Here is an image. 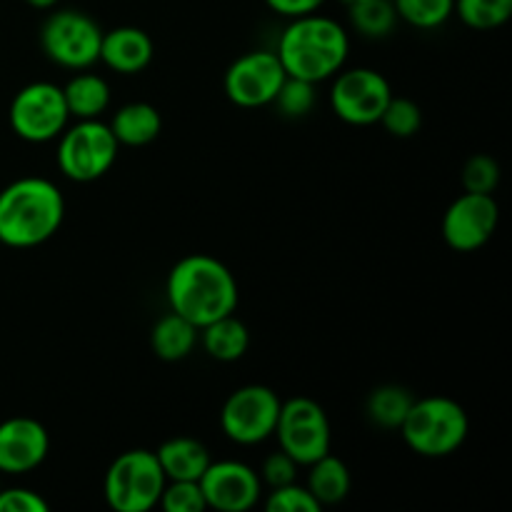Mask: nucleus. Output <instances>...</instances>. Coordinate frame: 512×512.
<instances>
[{
  "label": "nucleus",
  "instance_id": "18",
  "mask_svg": "<svg viewBox=\"0 0 512 512\" xmlns=\"http://www.w3.org/2000/svg\"><path fill=\"white\" fill-rule=\"evenodd\" d=\"M160 468L168 480H200L213 458L208 448L195 438H170L155 450Z\"/></svg>",
  "mask_w": 512,
  "mask_h": 512
},
{
  "label": "nucleus",
  "instance_id": "36",
  "mask_svg": "<svg viewBox=\"0 0 512 512\" xmlns=\"http://www.w3.org/2000/svg\"><path fill=\"white\" fill-rule=\"evenodd\" d=\"M348 3H350V0H348Z\"/></svg>",
  "mask_w": 512,
  "mask_h": 512
},
{
  "label": "nucleus",
  "instance_id": "27",
  "mask_svg": "<svg viewBox=\"0 0 512 512\" xmlns=\"http://www.w3.org/2000/svg\"><path fill=\"white\" fill-rule=\"evenodd\" d=\"M378 123L395 138H413L420 130V125H423V113H420V105L413 103L410 98L393 95L388 105H385Z\"/></svg>",
  "mask_w": 512,
  "mask_h": 512
},
{
  "label": "nucleus",
  "instance_id": "32",
  "mask_svg": "<svg viewBox=\"0 0 512 512\" xmlns=\"http://www.w3.org/2000/svg\"><path fill=\"white\" fill-rule=\"evenodd\" d=\"M298 468L300 465L290 458L288 453L278 450V453L268 455L263 463V470H260V480L270 488H283V485L295 483L298 478Z\"/></svg>",
  "mask_w": 512,
  "mask_h": 512
},
{
  "label": "nucleus",
  "instance_id": "13",
  "mask_svg": "<svg viewBox=\"0 0 512 512\" xmlns=\"http://www.w3.org/2000/svg\"><path fill=\"white\" fill-rule=\"evenodd\" d=\"M500 208L493 195L463 193L448 205L440 233L448 248L458 253L480 250L498 230Z\"/></svg>",
  "mask_w": 512,
  "mask_h": 512
},
{
  "label": "nucleus",
  "instance_id": "16",
  "mask_svg": "<svg viewBox=\"0 0 512 512\" xmlns=\"http://www.w3.org/2000/svg\"><path fill=\"white\" fill-rule=\"evenodd\" d=\"M153 38L143 28L120 25L103 33L100 40V60L120 75H135L153 63Z\"/></svg>",
  "mask_w": 512,
  "mask_h": 512
},
{
  "label": "nucleus",
  "instance_id": "28",
  "mask_svg": "<svg viewBox=\"0 0 512 512\" xmlns=\"http://www.w3.org/2000/svg\"><path fill=\"white\" fill-rule=\"evenodd\" d=\"M273 105L285 118H305L315 105V83L288 75L280 85Z\"/></svg>",
  "mask_w": 512,
  "mask_h": 512
},
{
  "label": "nucleus",
  "instance_id": "2",
  "mask_svg": "<svg viewBox=\"0 0 512 512\" xmlns=\"http://www.w3.org/2000/svg\"><path fill=\"white\" fill-rule=\"evenodd\" d=\"M65 218V198L48 178H18L0 190V243L35 248L58 233Z\"/></svg>",
  "mask_w": 512,
  "mask_h": 512
},
{
  "label": "nucleus",
  "instance_id": "10",
  "mask_svg": "<svg viewBox=\"0 0 512 512\" xmlns=\"http://www.w3.org/2000/svg\"><path fill=\"white\" fill-rule=\"evenodd\" d=\"M280 403L268 385H243L228 395L220 410V430L238 445H258L275 433Z\"/></svg>",
  "mask_w": 512,
  "mask_h": 512
},
{
  "label": "nucleus",
  "instance_id": "15",
  "mask_svg": "<svg viewBox=\"0 0 512 512\" xmlns=\"http://www.w3.org/2000/svg\"><path fill=\"white\" fill-rule=\"evenodd\" d=\"M48 450L50 435L38 420L10 418L0 423V473H30L48 458Z\"/></svg>",
  "mask_w": 512,
  "mask_h": 512
},
{
  "label": "nucleus",
  "instance_id": "9",
  "mask_svg": "<svg viewBox=\"0 0 512 512\" xmlns=\"http://www.w3.org/2000/svg\"><path fill=\"white\" fill-rule=\"evenodd\" d=\"M68 105L63 88L55 83H30L10 103V128L28 143H50L68 128Z\"/></svg>",
  "mask_w": 512,
  "mask_h": 512
},
{
  "label": "nucleus",
  "instance_id": "1",
  "mask_svg": "<svg viewBox=\"0 0 512 512\" xmlns=\"http://www.w3.org/2000/svg\"><path fill=\"white\" fill-rule=\"evenodd\" d=\"M170 310L183 315L195 328H205L238 308V283L225 263L205 253L180 258L168 275Z\"/></svg>",
  "mask_w": 512,
  "mask_h": 512
},
{
  "label": "nucleus",
  "instance_id": "3",
  "mask_svg": "<svg viewBox=\"0 0 512 512\" xmlns=\"http://www.w3.org/2000/svg\"><path fill=\"white\" fill-rule=\"evenodd\" d=\"M348 30L328 15L308 13L290 18L278 40V58L293 78L323 83L340 73L348 60Z\"/></svg>",
  "mask_w": 512,
  "mask_h": 512
},
{
  "label": "nucleus",
  "instance_id": "5",
  "mask_svg": "<svg viewBox=\"0 0 512 512\" xmlns=\"http://www.w3.org/2000/svg\"><path fill=\"white\" fill-rule=\"evenodd\" d=\"M165 483L168 478L153 450H125L105 473V503L115 512H148L158 508Z\"/></svg>",
  "mask_w": 512,
  "mask_h": 512
},
{
  "label": "nucleus",
  "instance_id": "25",
  "mask_svg": "<svg viewBox=\"0 0 512 512\" xmlns=\"http://www.w3.org/2000/svg\"><path fill=\"white\" fill-rule=\"evenodd\" d=\"M398 20L420 30H435L448 23L455 10V0H393Z\"/></svg>",
  "mask_w": 512,
  "mask_h": 512
},
{
  "label": "nucleus",
  "instance_id": "19",
  "mask_svg": "<svg viewBox=\"0 0 512 512\" xmlns=\"http://www.w3.org/2000/svg\"><path fill=\"white\" fill-rule=\"evenodd\" d=\"M200 340L210 358L220 360V363H233L240 360L250 348V330L245 328L243 320L235 318V313L223 315V318L213 320L210 325L200 328Z\"/></svg>",
  "mask_w": 512,
  "mask_h": 512
},
{
  "label": "nucleus",
  "instance_id": "22",
  "mask_svg": "<svg viewBox=\"0 0 512 512\" xmlns=\"http://www.w3.org/2000/svg\"><path fill=\"white\" fill-rule=\"evenodd\" d=\"M308 468L310 475L305 488L318 500L320 508H325V505H338L348 498L350 488H353V478H350V470L343 460L328 453L320 460H315L313 465H308Z\"/></svg>",
  "mask_w": 512,
  "mask_h": 512
},
{
  "label": "nucleus",
  "instance_id": "17",
  "mask_svg": "<svg viewBox=\"0 0 512 512\" xmlns=\"http://www.w3.org/2000/svg\"><path fill=\"white\" fill-rule=\"evenodd\" d=\"M110 130H113L118 145H128V148H143L150 145L163 130V118H160L158 108L143 100L123 105L113 113L110 120Z\"/></svg>",
  "mask_w": 512,
  "mask_h": 512
},
{
  "label": "nucleus",
  "instance_id": "35",
  "mask_svg": "<svg viewBox=\"0 0 512 512\" xmlns=\"http://www.w3.org/2000/svg\"><path fill=\"white\" fill-rule=\"evenodd\" d=\"M30 8H38V10H50L60 3V0H25Z\"/></svg>",
  "mask_w": 512,
  "mask_h": 512
},
{
  "label": "nucleus",
  "instance_id": "26",
  "mask_svg": "<svg viewBox=\"0 0 512 512\" xmlns=\"http://www.w3.org/2000/svg\"><path fill=\"white\" fill-rule=\"evenodd\" d=\"M458 18L473 30H493L510 20L512 0H455Z\"/></svg>",
  "mask_w": 512,
  "mask_h": 512
},
{
  "label": "nucleus",
  "instance_id": "12",
  "mask_svg": "<svg viewBox=\"0 0 512 512\" xmlns=\"http://www.w3.org/2000/svg\"><path fill=\"white\" fill-rule=\"evenodd\" d=\"M285 78L288 73L275 50H253L230 63L223 88L230 103L240 108H263L273 103Z\"/></svg>",
  "mask_w": 512,
  "mask_h": 512
},
{
  "label": "nucleus",
  "instance_id": "11",
  "mask_svg": "<svg viewBox=\"0 0 512 512\" xmlns=\"http://www.w3.org/2000/svg\"><path fill=\"white\" fill-rule=\"evenodd\" d=\"M330 105L335 115L348 125H375L385 105L393 98L388 78L373 68H348L335 73Z\"/></svg>",
  "mask_w": 512,
  "mask_h": 512
},
{
  "label": "nucleus",
  "instance_id": "34",
  "mask_svg": "<svg viewBox=\"0 0 512 512\" xmlns=\"http://www.w3.org/2000/svg\"><path fill=\"white\" fill-rule=\"evenodd\" d=\"M265 3L283 18H300V15L318 13L325 0H265Z\"/></svg>",
  "mask_w": 512,
  "mask_h": 512
},
{
  "label": "nucleus",
  "instance_id": "21",
  "mask_svg": "<svg viewBox=\"0 0 512 512\" xmlns=\"http://www.w3.org/2000/svg\"><path fill=\"white\" fill-rule=\"evenodd\" d=\"M65 105L70 118L93 120L100 118L110 108V85L108 80L95 73H78L65 83L63 88Z\"/></svg>",
  "mask_w": 512,
  "mask_h": 512
},
{
  "label": "nucleus",
  "instance_id": "7",
  "mask_svg": "<svg viewBox=\"0 0 512 512\" xmlns=\"http://www.w3.org/2000/svg\"><path fill=\"white\" fill-rule=\"evenodd\" d=\"M273 435L278 438L280 450L305 468L328 455L333 443L328 413L313 398H293L280 403Z\"/></svg>",
  "mask_w": 512,
  "mask_h": 512
},
{
  "label": "nucleus",
  "instance_id": "20",
  "mask_svg": "<svg viewBox=\"0 0 512 512\" xmlns=\"http://www.w3.org/2000/svg\"><path fill=\"white\" fill-rule=\"evenodd\" d=\"M198 335L200 330L190 320H185L183 315L170 310L168 315H163L153 325L150 345H153V353L160 360H165V363H178V360H185L193 353L195 343H198Z\"/></svg>",
  "mask_w": 512,
  "mask_h": 512
},
{
  "label": "nucleus",
  "instance_id": "4",
  "mask_svg": "<svg viewBox=\"0 0 512 512\" xmlns=\"http://www.w3.org/2000/svg\"><path fill=\"white\" fill-rule=\"evenodd\" d=\"M398 430L413 453L423 458H448L468 440L470 418L453 398L433 395L413 400Z\"/></svg>",
  "mask_w": 512,
  "mask_h": 512
},
{
  "label": "nucleus",
  "instance_id": "8",
  "mask_svg": "<svg viewBox=\"0 0 512 512\" xmlns=\"http://www.w3.org/2000/svg\"><path fill=\"white\" fill-rule=\"evenodd\" d=\"M103 30L90 15L65 8L50 15L40 28V45L53 63L68 70H88L100 60Z\"/></svg>",
  "mask_w": 512,
  "mask_h": 512
},
{
  "label": "nucleus",
  "instance_id": "14",
  "mask_svg": "<svg viewBox=\"0 0 512 512\" xmlns=\"http://www.w3.org/2000/svg\"><path fill=\"white\" fill-rule=\"evenodd\" d=\"M198 483L205 505L218 512H245L258 505L263 495L260 475L240 460H213Z\"/></svg>",
  "mask_w": 512,
  "mask_h": 512
},
{
  "label": "nucleus",
  "instance_id": "24",
  "mask_svg": "<svg viewBox=\"0 0 512 512\" xmlns=\"http://www.w3.org/2000/svg\"><path fill=\"white\" fill-rule=\"evenodd\" d=\"M415 395L403 385H380L368 398V415L375 425L385 430H398L413 405Z\"/></svg>",
  "mask_w": 512,
  "mask_h": 512
},
{
  "label": "nucleus",
  "instance_id": "6",
  "mask_svg": "<svg viewBox=\"0 0 512 512\" xmlns=\"http://www.w3.org/2000/svg\"><path fill=\"white\" fill-rule=\"evenodd\" d=\"M58 168L75 183H93L103 178L118 160V140L100 118L78 120L58 135Z\"/></svg>",
  "mask_w": 512,
  "mask_h": 512
},
{
  "label": "nucleus",
  "instance_id": "30",
  "mask_svg": "<svg viewBox=\"0 0 512 512\" xmlns=\"http://www.w3.org/2000/svg\"><path fill=\"white\" fill-rule=\"evenodd\" d=\"M500 183V165L490 155L480 153L465 160L463 165V188L465 193L493 195Z\"/></svg>",
  "mask_w": 512,
  "mask_h": 512
},
{
  "label": "nucleus",
  "instance_id": "31",
  "mask_svg": "<svg viewBox=\"0 0 512 512\" xmlns=\"http://www.w3.org/2000/svg\"><path fill=\"white\" fill-rule=\"evenodd\" d=\"M268 512H320L323 508L318 505V500L310 495L308 488L298 483L283 485V488H273V493L268 495V503H265Z\"/></svg>",
  "mask_w": 512,
  "mask_h": 512
},
{
  "label": "nucleus",
  "instance_id": "29",
  "mask_svg": "<svg viewBox=\"0 0 512 512\" xmlns=\"http://www.w3.org/2000/svg\"><path fill=\"white\" fill-rule=\"evenodd\" d=\"M158 505L165 512H203L208 510L198 480H168Z\"/></svg>",
  "mask_w": 512,
  "mask_h": 512
},
{
  "label": "nucleus",
  "instance_id": "23",
  "mask_svg": "<svg viewBox=\"0 0 512 512\" xmlns=\"http://www.w3.org/2000/svg\"><path fill=\"white\" fill-rule=\"evenodd\" d=\"M350 25L363 38H388L398 25L393 0H350Z\"/></svg>",
  "mask_w": 512,
  "mask_h": 512
},
{
  "label": "nucleus",
  "instance_id": "33",
  "mask_svg": "<svg viewBox=\"0 0 512 512\" xmlns=\"http://www.w3.org/2000/svg\"><path fill=\"white\" fill-rule=\"evenodd\" d=\"M0 512H48V503L35 490L8 488L0 490Z\"/></svg>",
  "mask_w": 512,
  "mask_h": 512
}]
</instances>
